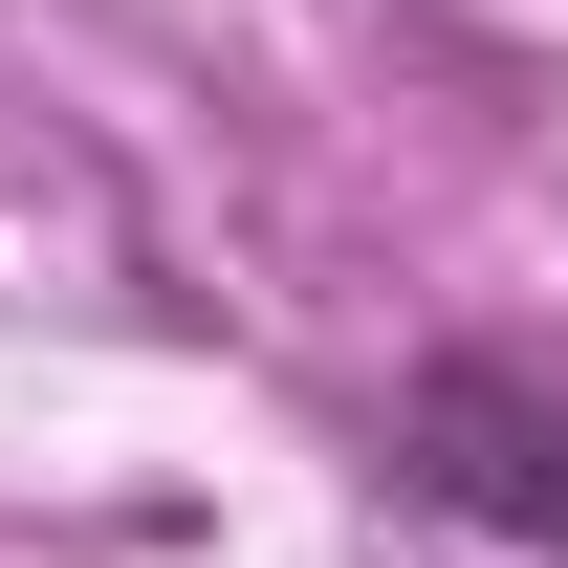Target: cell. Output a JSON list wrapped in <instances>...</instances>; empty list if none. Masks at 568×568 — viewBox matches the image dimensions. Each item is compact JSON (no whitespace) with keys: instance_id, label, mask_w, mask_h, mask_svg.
<instances>
[{"instance_id":"1","label":"cell","mask_w":568,"mask_h":568,"mask_svg":"<svg viewBox=\"0 0 568 568\" xmlns=\"http://www.w3.org/2000/svg\"><path fill=\"white\" fill-rule=\"evenodd\" d=\"M394 481L437 525H481V547H568V394L503 372V351H437L394 394Z\"/></svg>"}]
</instances>
